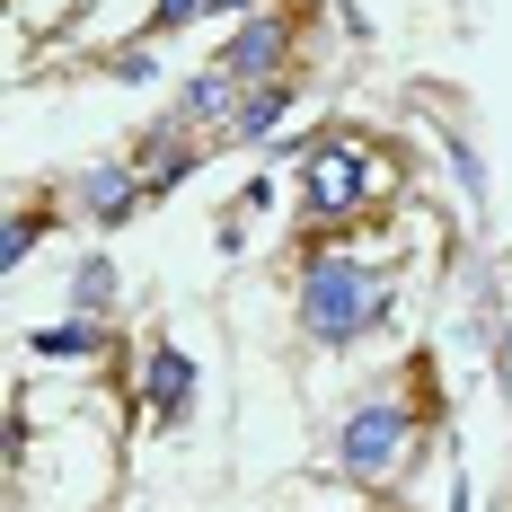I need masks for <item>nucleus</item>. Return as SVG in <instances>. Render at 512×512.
<instances>
[{
    "label": "nucleus",
    "mask_w": 512,
    "mask_h": 512,
    "mask_svg": "<svg viewBox=\"0 0 512 512\" xmlns=\"http://www.w3.org/2000/svg\"><path fill=\"white\" fill-rule=\"evenodd\" d=\"M292 318H301L309 354H354V345H371V336L398 318V274L371 265V256H345V248H309Z\"/></svg>",
    "instance_id": "1"
},
{
    "label": "nucleus",
    "mask_w": 512,
    "mask_h": 512,
    "mask_svg": "<svg viewBox=\"0 0 512 512\" xmlns=\"http://www.w3.org/2000/svg\"><path fill=\"white\" fill-rule=\"evenodd\" d=\"M389 204V151L371 133H318L301 159V256L327 239H354L371 212Z\"/></svg>",
    "instance_id": "2"
},
{
    "label": "nucleus",
    "mask_w": 512,
    "mask_h": 512,
    "mask_svg": "<svg viewBox=\"0 0 512 512\" xmlns=\"http://www.w3.org/2000/svg\"><path fill=\"white\" fill-rule=\"evenodd\" d=\"M424 433H433V407H407V371H398L389 389H362L354 407H345L327 460H336L345 486H389V477L424 451Z\"/></svg>",
    "instance_id": "3"
},
{
    "label": "nucleus",
    "mask_w": 512,
    "mask_h": 512,
    "mask_svg": "<svg viewBox=\"0 0 512 512\" xmlns=\"http://www.w3.org/2000/svg\"><path fill=\"white\" fill-rule=\"evenodd\" d=\"M301 36H309V9L274 0V9L239 18V27H230V45L212 53V62H221L239 89H265V80H292V71H301Z\"/></svg>",
    "instance_id": "4"
},
{
    "label": "nucleus",
    "mask_w": 512,
    "mask_h": 512,
    "mask_svg": "<svg viewBox=\"0 0 512 512\" xmlns=\"http://www.w3.org/2000/svg\"><path fill=\"white\" fill-rule=\"evenodd\" d=\"M62 204L80 212V221H98V230H124V221H133V212H151L159 195H151V177H142L133 159L115 151V159H98V168H80Z\"/></svg>",
    "instance_id": "5"
},
{
    "label": "nucleus",
    "mask_w": 512,
    "mask_h": 512,
    "mask_svg": "<svg viewBox=\"0 0 512 512\" xmlns=\"http://www.w3.org/2000/svg\"><path fill=\"white\" fill-rule=\"evenodd\" d=\"M239 98H248V89H239V80H230V71L212 62V71H195V80H186V89L168 98V124H186L195 142H221V133L239 124Z\"/></svg>",
    "instance_id": "6"
},
{
    "label": "nucleus",
    "mask_w": 512,
    "mask_h": 512,
    "mask_svg": "<svg viewBox=\"0 0 512 512\" xmlns=\"http://www.w3.org/2000/svg\"><path fill=\"white\" fill-rule=\"evenodd\" d=\"M142 398H151V424H177V415L195 407V354L151 345V362H142Z\"/></svg>",
    "instance_id": "7"
},
{
    "label": "nucleus",
    "mask_w": 512,
    "mask_h": 512,
    "mask_svg": "<svg viewBox=\"0 0 512 512\" xmlns=\"http://www.w3.org/2000/svg\"><path fill=\"white\" fill-rule=\"evenodd\" d=\"M301 71H292V80H265V89H248V98H239V124H230V133H221V142H274V133H283V115H292V106H301Z\"/></svg>",
    "instance_id": "8"
},
{
    "label": "nucleus",
    "mask_w": 512,
    "mask_h": 512,
    "mask_svg": "<svg viewBox=\"0 0 512 512\" xmlns=\"http://www.w3.org/2000/svg\"><path fill=\"white\" fill-rule=\"evenodd\" d=\"M115 336H106V318H89V309H62L53 327H36L27 336V354L36 362H89V354H106Z\"/></svg>",
    "instance_id": "9"
},
{
    "label": "nucleus",
    "mask_w": 512,
    "mask_h": 512,
    "mask_svg": "<svg viewBox=\"0 0 512 512\" xmlns=\"http://www.w3.org/2000/svg\"><path fill=\"white\" fill-rule=\"evenodd\" d=\"M45 221H62V204H18L9 212V239H0V265H27V256H36V239H45Z\"/></svg>",
    "instance_id": "10"
},
{
    "label": "nucleus",
    "mask_w": 512,
    "mask_h": 512,
    "mask_svg": "<svg viewBox=\"0 0 512 512\" xmlns=\"http://www.w3.org/2000/svg\"><path fill=\"white\" fill-rule=\"evenodd\" d=\"M106 301H115V265H106V256H80V265H71V309L106 318Z\"/></svg>",
    "instance_id": "11"
},
{
    "label": "nucleus",
    "mask_w": 512,
    "mask_h": 512,
    "mask_svg": "<svg viewBox=\"0 0 512 512\" xmlns=\"http://www.w3.org/2000/svg\"><path fill=\"white\" fill-rule=\"evenodd\" d=\"M212 0H151V18H142V45H159V36H177V27H195Z\"/></svg>",
    "instance_id": "12"
},
{
    "label": "nucleus",
    "mask_w": 512,
    "mask_h": 512,
    "mask_svg": "<svg viewBox=\"0 0 512 512\" xmlns=\"http://www.w3.org/2000/svg\"><path fill=\"white\" fill-rule=\"evenodd\" d=\"M221 18H256V9H274V0H212Z\"/></svg>",
    "instance_id": "13"
}]
</instances>
